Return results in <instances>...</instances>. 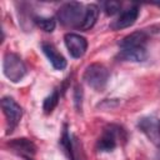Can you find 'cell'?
I'll list each match as a JSON object with an SVG mask.
<instances>
[{
    "label": "cell",
    "mask_w": 160,
    "mask_h": 160,
    "mask_svg": "<svg viewBox=\"0 0 160 160\" xmlns=\"http://www.w3.org/2000/svg\"><path fill=\"white\" fill-rule=\"evenodd\" d=\"M122 129L116 126V125H109L108 128L104 129L102 135L99 138L96 142V149L99 151H111L115 149L118 144V139H121Z\"/></svg>",
    "instance_id": "obj_5"
},
{
    "label": "cell",
    "mask_w": 160,
    "mask_h": 160,
    "mask_svg": "<svg viewBox=\"0 0 160 160\" xmlns=\"http://www.w3.org/2000/svg\"><path fill=\"white\" fill-rule=\"evenodd\" d=\"M1 109H2V112L6 118L8 129L11 132L18 126V124L20 122V119L22 116V109L12 98H9V96L2 98Z\"/></svg>",
    "instance_id": "obj_4"
},
{
    "label": "cell",
    "mask_w": 160,
    "mask_h": 160,
    "mask_svg": "<svg viewBox=\"0 0 160 160\" xmlns=\"http://www.w3.org/2000/svg\"><path fill=\"white\" fill-rule=\"evenodd\" d=\"M66 49L72 58H81L88 49V41L84 36L74 32H69L64 36Z\"/></svg>",
    "instance_id": "obj_7"
},
{
    "label": "cell",
    "mask_w": 160,
    "mask_h": 160,
    "mask_svg": "<svg viewBox=\"0 0 160 160\" xmlns=\"http://www.w3.org/2000/svg\"><path fill=\"white\" fill-rule=\"evenodd\" d=\"M34 22L44 31L46 32H51L55 30L56 26V21L52 18H44V16H36L34 18Z\"/></svg>",
    "instance_id": "obj_15"
},
{
    "label": "cell",
    "mask_w": 160,
    "mask_h": 160,
    "mask_svg": "<svg viewBox=\"0 0 160 160\" xmlns=\"http://www.w3.org/2000/svg\"><path fill=\"white\" fill-rule=\"evenodd\" d=\"M74 99H75V106L78 109V111L81 110V99H82V91H81V88L76 86L75 88V92H74Z\"/></svg>",
    "instance_id": "obj_17"
},
{
    "label": "cell",
    "mask_w": 160,
    "mask_h": 160,
    "mask_svg": "<svg viewBox=\"0 0 160 160\" xmlns=\"http://www.w3.org/2000/svg\"><path fill=\"white\" fill-rule=\"evenodd\" d=\"M156 5H158V6H159V8H160V2H158V4H156Z\"/></svg>",
    "instance_id": "obj_19"
},
{
    "label": "cell",
    "mask_w": 160,
    "mask_h": 160,
    "mask_svg": "<svg viewBox=\"0 0 160 160\" xmlns=\"http://www.w3.org/2000/svg\"><path fill=\"white\" fill-rule=\"evenodd\" d=\"M139 129L158 148H160V119L155 116H144L139 119Z\"/></svg>",
    "instance_id": "obj_6"
},
{
    "label": "cell",
    "mask_w": 160,
    "mask_h": 160,
    "mask_svg": "<svg viewBox=\"0 0 160 160\" xmlns=\"http://www.w3.org/2000/svg\"><path fill=\"white\" fill-rule=\"evenodd\" d=\"M148 41V34L142 30L140 31H134L130 35H126L120 42V48H131V46H145Z\"/></svg>",
    "instance_id": "obj_12"
},
{
    "label": "cell",
    "mask_w": 160,
    "mask_h": 160,
    "mask_svg": "<svg viewBox=\"0 0 160 160\" xmlns=\"http://www.w3.org/2000/svg\"><path fill=\"white\" fill-rule=\"evenodd\" d=\"M120 8H121V5L118 1H108V2H104V11L108 15H114V14L119 12L120 11Z\"/></svg>",
    "instance_id": "obj_16"
},
{
    "label": "cell",
    "mask_w": 160,
    "mask_h": 160,
    "mask_svg": "<svg viewBox=\"0 0 160 160\" xmlns=\"http://www.w3.org/2000/svg\"><path fill=\"white\" fill-rule=\"evenodd\" d=\"M9 148H10L14 152L21 155L22 158L31 156V155H34L35 151H36V146H35V144H34L31 140L25 139V138L11 140V141L9 142Z\"/></svg>",
    "instance_id": "obj_11"
},
{
    "label": "cell",
    "mask_w": 160,
    "mask_h": 160,
    "mask_svg": "<svg viewBox=\"0 0 160 160\" xmlns=\"http://www.w3.org/2000/svg\"><path fill=\"white\" fill-rule=\"evenodd\" d=\"M139 12H140V8L138 5H131L130 8L124 10L118 16L116 20H114V22L111 24V29L120 30V29H125V28L134 25V22L136 21V19L139 16Z\"/></svg>",
    "instance_id": "obj_8"
},
{
    "label": "cell",
    "mask_w": 160,
    "mask_h": 160,
    "mask_svg": "<svg viewBox=\"0 0 160 160\" xmlns=\"http://www.w3.org/2000/svg\"><path fill=\"white\" fill-rule=\"evenodd\" d=\"M24 159H25V160H32L31 156H26V158H24Z\"/></svg>",
    "instance_id": "obj_18"
},
{
    "label": "cell",
    "mask_w": 160,
    "mask_h": 160,
    "mask_svg": "<svg viewBox=\"0 0 160 160\" xmlns=\"http://www.w3.org/2000/svg\"><path fill=\"white\" fill-rule=\"evenodd\" d=\"M2 71L4 75L12 82L20 81L28 72L26 65L21 60V58L14 52H8L2 60Z\"/></svg>",
    "instance_id": "obj_3"
},
{
    "label": "cell",
    "mask_w": 160,
    "mask_h": 160,
    "mask_svg": "<svg viewBox=\"0 0 160 160\" xmlns=\"http://www.w3.org/2000/svg\"><path fill=\"white\" fill-rule=\"evenodd\" d=\"M98 16H99V8L98 5L95 4H89L86 8H85V15H84V19H82V22L80 25V30H89L91 29L96 20H98Z\"/></svg>",
    "instance_id": "obj_13"
},
{
    "label": "cell",
    "mask_w": 160,
    "mask_h": 160,
    "mask_svg": "<svg viewBox=\"0 0 160 160\" xmlns=\"http://www.w3.org/2000/svg\"><path fill=\"white\" fill-rule=\"evenodd\" d=\"M109 70L101 64H91L84 71V81L95 91H102L109 80Z\"/></svg>",
    "instance_id": "obj_2"
},
{
    "label": "cell",
    "mask_w": 160,
    "mask_h": 160,
    "mask_svg": "<svg viewBox=\"0 0 160 160\" xmlns=\"http://www.w3.org/2000/svg\"><path fill=\"white\" fill-rule=\"evenodd\" d=\"M85 15V8L81 2L70 1L64 4L58 11V19L60 24L70 28H80Z\"/></svg>",
    "instance_id": "obj_1"
},
{
    "label": "cell",
    "mask_w": 160,
    "mask_h": 160,
    "mask_svg": "<svg viewBox=\"0 0 160 160\" xmlns=\"http://www.w3.org/2000/svg\"><path fill=\"white\" fill-rule=\"evenodd\" d=\"M41 49L44 51V54L46 55V58L49 59V61L51 62L52 68L56 70H64L66 68V60L62 56V54H60L58 51V49L51 44V42H42L41 44Z\"/></svg>",
    "instance_id": "obj_10"
},
{
    "label": "cell",
    "mask_w": 160,
    "mask_h": 160,
    "mask_svg": "<svg viewBox=\"0 0 160 160\" xmlns=\"http://www.w3.org/2000/svg\"><path fill=\"white\" fill-rule=\"evenodd\" d=\"M60 90L61 88H58L55 89L45 100H44V104H42V109L45 111V114H51L52 110L58 106L59 104V100H60Z\"/></svg>",
    "instance_id": "obj_14"
},
{
    "label": "cell",
    "mask_w": 160,
    "mask_h": 160,
    "mask_svg": "<svg viewBox=\"0 0 160 160\" xmlns=\"http://www.w3.org/2000/svg\"><path fill=\"white\" fill-rule=\"evenodd\" d=\"M148 52L145 46H131V48H120L118 54V59L122 61H134L140 62L146 60Z\"/></svg>",
    "instance_id": "obj_9"
}]
</instances>
